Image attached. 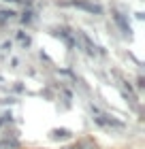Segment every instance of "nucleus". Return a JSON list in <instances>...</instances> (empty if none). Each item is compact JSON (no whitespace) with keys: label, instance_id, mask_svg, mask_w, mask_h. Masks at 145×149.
Returning <instances> with one entry per match:
<instances>
[{"label":"nucleus","instance_id":"1","mask_svg":"<svg viewBox=\"0 0 145 149\" xmlns=\"http://www.w3.org/2000/svg\"><path fill=\"white\" fill-rule=\"evenodd\" d=\"M92 111L96 113L94 121H96V124H98V126H102V128H117V130H122V128H124V124H122V121L113 119L111 115H107V113H100L98 109H94V107H92Z\"/></svg>","mask_w":145,"mask_h":149},{"label":"nucleus","instance_id":"4","mask_svg":"<svg viewBox=\"0 0 145 149\" xmlns=\"http://www.w3.org/2000/svg\"><path fill=\"white\" fill-rule=\"evenodd\" d=\"M79 149H98V147H96V143L92 139H81L79 141Z\"/></svg>","mask_w":145,"mask_h":149},{"label":"nucleus","instance_id":"2","mask_svg":"<svg viewBox=\"0 0 145 149\" xmlns=\"http://www.w3.org/2000/svg\"><path fill=\"white\" fill-rule=\"evenodd\" d=\"M51 139H53V141H60V139H71V132L64 130V128H62V130H51Z\"/></svg>","mask_w":145,"mask_h":149},{"label":"nucleus","instance_id":"3","mask_svg":"<svg viewBox=\"0 0 145 149\" xmlns=\"http://www.w3.org/2000/svg\"><path fill=\"white\" fill-rule=\"evenodd\" d=\"M79 6V9H85L90 13H100V6H96V4H88V2H75Z\"/></svg>","mask_w":145,"mask_h":149}]
</instances>
